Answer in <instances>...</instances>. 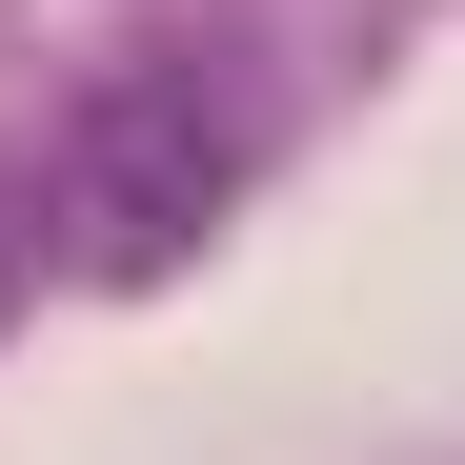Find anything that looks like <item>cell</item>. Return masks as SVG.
Returning <instances> with one entry per match:
<instances>
[{
    "label": "cell",
    "mask_w": 465,
    "mask_h": 465,
    "mask_svg": "<svg viewBox=\"0 0 465 465\" xmlns=\"http://www.w3.org/2000/svg\"><path fill=\"white\" fill-rule=\"evenodd\" d=\"M263 183V102H243V61L223 41H142V61H102L82 102H61V183H41V223H61V263L82 283H183L203 243H223V203Z\"/></svg>",
    "instance_id": "1"
},
{
    "label": "cell",
    "mask_w": 465,
    "mask_h": 465,
    "mask_svg": "<svg viewBox=\"0 0 465 465\" xmlns=\"http://www.w3.org/2000/svg\"><path fill=\"white\" fill-rule=\"evenodd\" d=\"M0 303H21V223H0Z\"/></svg>",
    "instance_id": "2"
}]
</instances>
